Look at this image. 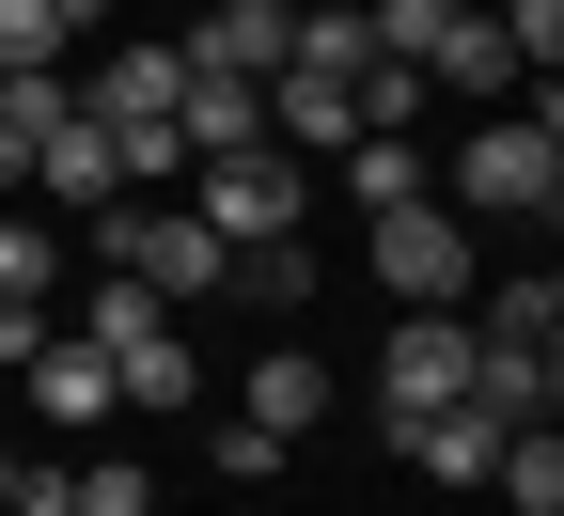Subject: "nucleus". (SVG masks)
Listing matches in <instances>:
<instances>
[{
	"mask_svg": "<svg viewBox=\"0 0 564 516\" xmlns=\"http://www.w3.org/2000/svg\"><path fill=\"white\" fill-rule=\"evenodd\" d=\"M455 219H564V110L533 95V110H502V125H455V188H440Z\"/></svg>",
	"mask_w": 564,
	"mask_h": 516,
	"instance_id": "nucleus-1",
	"label": "nucleus"
},
{
	"mask_svg": "<svg viewBox=\"0 0 564 516\" xmlns=\"http://www.w3.org/2000/svg\"><path fill=\"white\" fill-rule=\"evenodd\" d=\"M95 251H110V266L141 282V298H173V314H188V298H220V282H236V251L204 235V219H188L173 188H126V204H95Z\"/></svg>",
	"mask_w": 564,
	"mask_h": 516,
	"instance_id": "nucleus-2",
	"label": "nucleus"
},
{
	"mask_svg": "<svg viewBox=\"0 0 564 516\" xmlns=\"http://www.w3.org/2000/svg\"><path fill=\"white\" fill-rule=\"evenodd\" d=\"M79 329H95V360H110V407H158V422H173V407H204V360H188L173 298H141L126 266H110V298H95Z\"/></svg>",
	"mask_w": 564,
	"mask_h": 516,
	"instance_id": "nucleus-3",
	"label": "nucleus"
},
{
	"mask_svg": "<svg viewBox=\"0 0 564 516\" xmlns=\"http://www.w3.org/2000/svg\"><path fill=\"white\" fill-rule=\"evenodd\" d=\"M377 282H392V314H470L486 251H470V219L440 188H408V204H377Z\"/></svg>",
	"mask_w": 564,
	"mask_h": 516,
	"instance_id": "nucleus-4",
	"label": "nucleus"
},
{
	"mask_svg": "<svg viewBox=\"0 0 564 516\" xmlns=\"http://www.w3.org/2000/svg\"><path fill=\"white\" fill-rule=\"evenodd\" d=\"M299 157H282V141H236V157H188V219H204V235H220V251H282V235H299Z\"/></svg>",
	"mask_w": 564,
	"mask_h": 516,
	"instance_id": "nucleus-5",
	"label": "nucleus"
},
{
	"mask_svg": "<svg viewBox=\"0 0 564 516\" xmlns=\"http://www.w3.org/2000/svg\"><path fill=\"white\" fill-rule=\"evenodd\" d=\"M470 314H392V360H377V422H423V407H455L470 392Z\"/></svg>",
	"mask_w": 564,
	"mask_h": 516,
	"instance_id": "nucleus-6",
	"label": "nucleus"
},
{
	"mask_svg": "<svg viewBox=\"0 0 564 516\" xmlns=\"http://www.w3.org/2000/svg\"><path fill=\"white\" fill-rule=\"evenodd\" d=\"M32 204H63V219H95V204H126V141H110L95 110H63V125L32 141Z\"/></svg>",
	"mask_w": 564,
	"mask_h": 516,
	"instance_id": "nucleus-7",
	"label": "nucleus"
},
{
	"mask_svg": "<svg viewBox=\"0 0 564 516\" xmlns=\"http://www.w3.org/2000/svg\"><path fill=\"white\" fill-rule=\"evenodd\" d=\"M282 32H299V0H204L173 47L204 63V79H282Z\"/></svg>",
	"mask_w": 564,
	"mask_h": 516,
	"instance_id": "nucleus-8",
	"label": "nucleus"
},
{
	"mask_svg": "<svg viewBox=\"0 0 564 516\" xmlns=\"http://www.w3.org/2000/svg\"><path fill=\"white\" fill-rule=\"evenodd\" d=\"M32 422H63V438H95L110 422V360H95V329H32Z\"/></svg>",
	"mask_w": 564,
	"mask_h": 516,
	"instance_id": "nucleus-9",
	"label": "nucleus"
},
{
	"mask_svg": "<svg viewBox=\"0 0 564 516\" xmlns=\"http://www.w3.org/2000/svg\"><path fill=\"white\" fill-rule=\"evenodd\" d=\"M518 79H533V63H518V32L486 17V0H470V17H455L440 47H423V95H470V110H502Z\"/></svg>",
	"mask_w": 564,
	"mask_h": 516,
	"instance_id": "nucleus-10",
	"label": "nucleus"
},
{
	"mask_svg": "<svg viewBox=\"0 0 564 516\" xmlns=\"http://www.w3.org/2000/svg\"><path fill=\"white\" fill-rule=\"evenodd\" d=\"M470 344H502V360H564V282H549V266L470 282Z\"/></svg>",
	"mask_w": 564,
	"mask_h": 516,
	"instance_id": "nucleus-11",
	"label": "nucleus"
},
{
	"mask_svg": "<svg viewBox=\"0 0 564 516\" xmlns=\"http://www.w3.org/2000/svg\"><path fill=\"white\" fill-rule=\"evenodd\" d=\"M502 438H518V422H486V407L455 392V407L392 422V454H408V470H440V485H486V470H502Z\"/></svg>",
	"mask_w": 564,
	"mask_h": 516,
	"instance_id": "nucleus-12",
	"label": "nucleus"
},
{
	"mask_svg": "<svg viewBox=\"0 0 564 516\" xmlns=\"http://www.w3.org/2000/svg\"><path fill=\"white\" fill-rule=\"evenodd\" d=\"M236 392H251L236 422H267V438H314V422H329V360H314V344H267Z\"/></svg>",
	"mask_w": 564,
	"mask_h": 516,
	"instance_id": "nucleus-13",
	"label": "nucleus"
},
{
	"mask_svg": "<svg viewBox=\"0 0 564 516\" xmlns=\"http://www.w3.org/2000/svg\"><path fill=\"white\" fill-rule=\"evenodd\" d=\"M486 485H502L518 516H564V438H549V422H518V438H502V470H486Z\"/></svg>",
	"mask_w": 564,
	"mask_h": 516,
	"instance_id": "nucleus-14",
	"label": "nucleus"
},
{
	"mask_svg": "<svg viewBox=\"0 0 564 516\" xmlns=\"http://www.w3.org/2000/svg\"><path fill=\"white\" fill-rule=\"evenodd\" d=\"M345 188H361V219H377V204H408V188H423V141H408V125L345 141Z\"/></svg>",
	"mask_w": 564,
	"mask_h": 516,
	"instance_id": "nucleus-15",
	"label": "nucleus"
},
{
	"mask_svg": "<svg viewBox=\"0 0 564 516\" xmlns=\"http://www.w3.org/2000/svg\"><path fill=\"white\" fill-rule=\"evenodd\" d=\"M47 63H79V32L47 0H0V79H47Z\"/></svg>",
	"mask_w": 564,
	"mask_h": 516,
	"instance_id": "nucleus-16",
	"label": "nucleus"
},
{
	"mask_svg": "<svg viewBox=\"0 0 564 516\" xmlns=\"http://www.w3.org/2000/svg\"><path fill=\"white\" fill-rule=\"evenodd\" d=\"M470 17V0H361V32H377V63H423V47H440Z\"/></svg>",
	"mask_w": 564,
	"mask_h": 516,
	"instance_id": "nucleus-17",
	"label": "nucleus"
},
{
	"mask_svg": "<svg viewBox=\"0 0 564 516\" xmlns=\"http://www.w3.org/2000/svg\"><path fill=\"white\" fill-rule=\"evenodd\" d=\"M63 516H158V470H126V454L63 470Z\"/></svg>",
	"mask_w": 564,
	"mask_h": 516,
	"instance_id": "nucleus-18",
	"label": "nucleus"
},
{
	"mask_svg": "<svg viewBox=\"0 0 564 516\" xmlns=\"http://www.w3.org/2000/svg\"><path fill=\"white\" fill-rule=\"evenodd\" d=\"M47 266H63V251L32 235V204H0V298H17V314H47Z\"/></svg>",
	"mask_w": 564,
	"mask_h": 516,
	"instance_id": "nucleus-19",
	"label": "nucleus"
},
{
	"mask_svg": "<svg viewBox=\"0 0 564 516\" xmlns=\"http://www.w3.org/2000/svg\"><path fill=\"white\" fill-rule=\"evenodd\" d=\"M236 282H251L267 314H299V298H314V251H299V235H282V251H236Z\"/></svg>",
	"mask_w": 564,
	"mask_h": 516,
	"instance_id": "nucleus-20",
	"label": "nucleus"
},
{
	"mask_svg": "<svg viewBox=\"0 0 564 516\" xmlns=\"http://www.w3.org/2000/svg\"><path fill=\"white\" fill-rule=\"evenodd\" d=\"M486 17L518 32V63H533V95H549V63H564V0H486Z\"/></svg>",
	"mask_w": 564,
	"mask_h": 516,
	"instance_id": "nucleus-21",
	"label": "nucleus"
},
{
	"mask_svg": "<svg viewBox=\"0 0 564 516\" xmlns=\"http://www.w3.org/2000/svg\"><path fill=\"white\" fill-rule=\"evenodd\" d=\"M47 17H63V32H95V17H110V0H47Z\"/></svg>",
	"mask_w": 564,
	"mask_h": 516,
	"instance_id": "nucleus-22",
	"label": "nucleus"
},
{
	"mask_svg": "<svg viewBox=\"0 0 564 516\" xmlns=\"http://www.w3.org/2000/svg\"><path fill=\"white\" fill-rule=\"evenodd\" d=\"M0 485H17V438H0Z\"/></svg>",
	"mask_w": 564,
	"mask_h": 516,
	"instance_id": "nucleus-23",
	"label": "nucleus"
}]
</instances>
